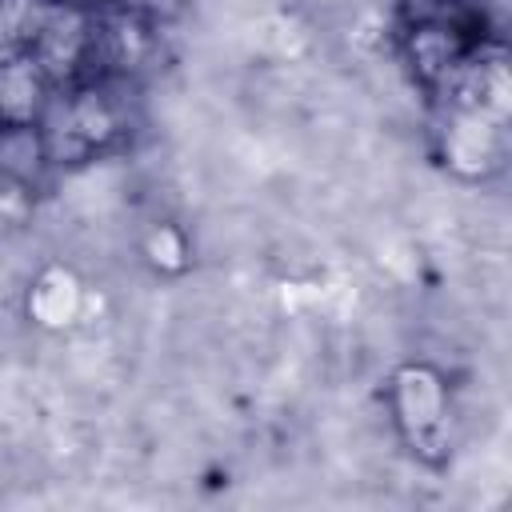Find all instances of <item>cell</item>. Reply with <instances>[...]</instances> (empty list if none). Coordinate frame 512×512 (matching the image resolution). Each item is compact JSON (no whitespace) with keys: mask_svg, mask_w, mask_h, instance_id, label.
Listing matches in <instances>:
<instances>
[{"mask_svg":"<svg viewBox=\"0 0 512 512\" xmlns=\"http://www.w3.org/2000/svg\"><path fill=\"white\" fill-rule=\"evenodd\" d=\"M124 84L128 80L92 76L68 88H52L36 120L48 164H88L124 140L128 132V104L120 92Z\"/></svg>","mask_w":512,"mask_h":512,"instance_id":"6da1fadb","label":"cell"},{"mask_svg":"<svg viewBox=\"0 0 512 512\" xmlns=\"http://www.w3.org/2000/svg\"><path fill=\"white\" fill-rule=\"evenodd\" d=\"M388 416L400 444L428 468H444L456 448V400L448 376L428 360H404L392 368Z\"/></svg>","mask_w":512,"mask_h":512,"instance_id":"7a4b0ae2","label":"cell"},{"mask_svg":"<svg viewBox=\"0 0 512 512\" xmlns=\"http://www.w3.org/2000/svg\"><path fill=\"white\" fill-rule=\"evenodd\" d=\"M92 304V292L88 284L68 268V264H48L32 276L28 284V296H24V308H28V320L44 332H68L84 320Z\"/></svg>","mask_w":512,"mask_h":512,"instance_id":"3957f363","label":"cell"},{"mask_svg":"<svg viewBox=\"0 0 512 512\" xmlns=\"http://www.w3.org/2000/svg\"><path fill=\"white\" fill-rule=\"evenodd\" d=\"M140 260L156 276H184L192 268V240L176 220H152L140 232Z\"/></svg>","mask_w":512,"mask_h":512,"instance_id":"277c9868","label":"cell"},{"mask_svg":"<svg viewBox=\"0 0 512 512\" xmlns=\"http://www.w3.org/2000/svg\"><path fill=\"white\" fill-rule=\"evenodd\" d=\"M36 212V184L0 168V232H20Z\"/></svg>","mask_w":512,"mask_h":512,"instance_id":"5b68a950","label":"cell"},{"mask_svg":"<svg viewBox=\"0 0 512 512\" xmlns=\"http://www.w3.org/2000/svg\"><path fill=\"white\" fill-rule=\"evenodd\" d=\"M4 4H8V0H0V8H4Z\"/></svg>","mask_w":512,"mask_h":512,"instance_id":"8992f818","label":"cell"}]
</instances>
